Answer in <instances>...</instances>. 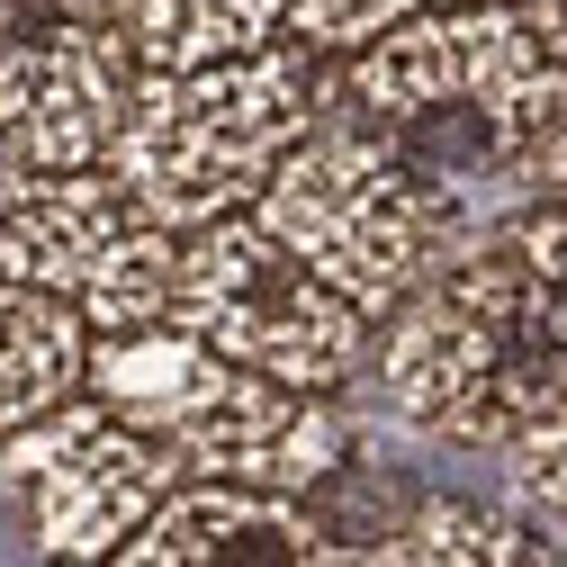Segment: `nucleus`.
Here are the masks:
<instances>
[{"label": "nucleus", "instance_id": "nucleus-1", "mask_svg": "<svg viewBox=\"0 0 567 567\" xmlns=\"http://www.w3.org/2000/svg\"><path fill=\"white\" fill-rule=\"evenodd\" d=\"M342 126L396 154L414 181L468 198V181H532L540 135L558 126V73L523 10H442L342 63ZM333 117V109H324Z\"/></svg>", "mask_w": 567, "mask_h": 567}, {"label": "nucleus", "instance_id": "nucleus-2", "mask_svg": "<svg viewBox=\"0 0 567 567\" xmlns=\"http://www.w3.org/2000/svg\"><path fill=\"white\" fill-rule=\"evenodd\" d=\"M361 379L414 433L514 451L540 414L567 405V307L505 244H477L370 333Z\"/></svg>", "mask_w": 567, "mask_h": 567}, {"label": "nucleus", "instance_id": "nucleus-3", "mask_svg": "<svg viewBox=\"0 0 567 567\" xmlns=\"http://www.w3.org/2000/svg\"><path fill=\"white\" fill-rule=\"evenodd\" d=\"M324 63L307 45H261L244 63H207V73L135 82L126 126L109 145V181L126 198L135 226L154 235H198L226 226L270 189V172L289 163L307 135L324 126Z\"/></svg>", "mask_w": 567, "mask_h": 567}, {"label": "nucleus", "instance_id": "nucleus-4", "mask_svg": "<svg viewBox=\"0 0 567 567\" xmlns=\"http://www.w3.org/2000/svg\"><path fill=\"white\" fill-rule=\"evenodd\" d=\"M82 396L117 414L135 442H154L181 486H252V495H298L342 468V423L324 396L261 388L235 361L198 351L189 333H109L91 342Z\"/></svg>", "mask_w": 567, "mask_h": 567}, {"label": "nucleus", "instance_id": "nucleus-5", "mask_svg": "<svg viewBox=\"0 0 567 567\" xmlns=\"http://www.w3.org/2000/svg\"><path fill=\"white\" fill-rule=\"evenodd\" d=\"M244 217L289 252L324 298H342L370 333L423 289V279H442L460 252H477L468 198L414 181L396 154H379L370 135H351L342 117H324L307 145L270 172V189Z\"/></svg>", "mask_w": 567, "mask_h": 567}, {"label": "nucleus", "instance_id": "nucleus-6", "mask_svg": "<svg viewBox=\"0 0 567 567\" xmlns=\"http://www.w3.org/2000/svg\"><path fill=\"white\" fill-rule=\"evenodd\" d=\"M163 333H189L198 351H217L244 379L289 396H333L370 370V324L342 298H324L252 217L198 226L172 244Z\"/></svg>", "mask_w": 567, "mask_h": 567}, {"label": "nucleus", "instance_id": "nucleus-7", "mask_svg": "<svg viewBox=\"0 0 567 567\" xmlns=\"http://www.w3.org/2000/svg\"><path fill=\"white\" fill-rule=\"evenodd\" d=\"M0 486H10V505L28 523V549L45 567H109L154 523V505L181 477H172V460L154 442H135L117 414L73 396L45 423L0 442Z\"/></svg>", "mask_w": 567, "mask_h": 567}, {"label": "nucleus", "instance_id": "nucleus-8", "mask_svg": "<svg viewBox=\"0 0 567 567\" xmlns=\"http://www.w3.org/2000/svg\"><path fill=\"white\" fill-rule=\"evenodd\" d=\"M135 100V63L117 37L45 28L0 0V181L100 172Z\"/></svg>", "mask_w": 567, "mask_h": 567}, {"label": "nucleus", "instance_id": "nucleus-9", "mask_svg": "<svg viewBox=\"0 0 567 567\" xmlns=\"http://www.w3.org/2000/svg\"><path fill=\"white\" fill-rule=\"evenodd\" d=\"M109 567H361V540L333 532L298 495L252 486H172L154 523Z\"/></svg>", "mask_w": 567, "mask_h": 567}, {"label": "nucleus", "instance_id": "nucleus-10", "mask_svg": "<svg viewBox=\"0 0 567 567\" xmlns=\"http://www.w3.org/2000/svg\"><path fill=\"white\" fill-rule=\"evenodd\" d=\"M135 235L126 198L109 172H28L0 181V279H19L37 298L82 307L100 261Z\"/></svg>", "mask_w": 567, "mask_h": 567}, {"label": "nucleus", "instance_id": "nucleus-11", "mask_svg": "<svg viewBox=\"0 0 567 567\" xmlns=\"http://www.w3.org/2000/svg\"><path fill=\"white\" fill-rule=\"evenodd\" d=\"M361 567H567V540L486 495H414L388 532L361 540Z\"/></svg>", "mask_w": 567, "mask_h": 567}, {"label": "nucleus", "instance_id": "nucleus-12", "mask_svg": "<svg viewBox=\"0 0 567 567\" xmlns=\"http://www.w3.org/2000/svg\"><path fill=\"white\" fill-rule=\"evenodd\" d=\"M82 370H91L82 307L0 279V442L28 433V423H45L54 405H73L82 396Z\"/></svg>", "mask_w": 567, "mask_h": 567}, {"label": "nucleus", "instance_id": "nucleus-13", "mask_svg": "<svg viewBox=\"0 0 567 567\" xmlns=\"http://www.w3.org/2000/svg\"><path fill=\"white\" fill-rule=\"evenodd\" d=\"M289 37V0H126V63L135 82L244 63Z\"/></svg>", "mask_w": 567, "mask_h": 567}, {"label": "nucleus", "instance_id": "nucleus-14", "mask_svg": "<svg viewBox=\"0 0 567 567\" xmlns=\"http://www.w3.org/2000/svg\"><path fill=\"white\" fill-rule=\"evenodd\" d=\"M442 10H477V0H289V45H307L316 63H351L361 45ZM495 10H523V0H495Z\"/></svg>", "mask_w": 567, "mask_h": 567}, {"label": "nucleus", "instance_id": "nucleus-15", "mask_svg": "<svg viewBox=\"0 0 567 567\" xmlns=\"http://www.w3.org/2000/svg\"><path fill=\"white\" fill-rule=\"evenodd\" d=\"M514 495H523V523L567 540V405L540 414L532 433L514 442Z\"/></svg>", "mask_w": 567, "mask_h": 567}, {"label": "nucleus", "instance_id": "nucleus-16", "mask_svg": "<svg viewBox=\"0 0 567 567\" xmlns=\"http://www.w3.org/2000/svg\"><path fill=\"white\" fill-rule=\"evenodd\" d=\"M495 244H505V252L540 279V289L567 307V198H532V207H514V226L495 235Z\"/></svg>", "mask_w": 567, "mask_h": 567}, {"label": "nucleus", "instance_id": "nucleus-17", "mask_svg": "<svg viewBox=\"0 0 567 567\" xmlns=\"http://www.w3.org/2000/svg\"><path fill=\"white\" fill-rule=\"evenodd\" d=\"M10 10H28L45 28H91V37H117L126 45V0H10Z\"/></svg>", "mask_w": 567, "mask_h": 567}, {"label": "nucleus", "instance_id": "nucleus-18", "mask_svg": "<svg viewBox=\"0 0 567 567\" xmlns=\"http://www.w3.org/2000/svg\"><path fill=\"white\" fill-rule=\"evenodd\" d=\"M523 28L549 54V73H558V126H567V0H523Z\"/></svg>", "mask_w": 567, "mask_h": 567}]
</instances>
